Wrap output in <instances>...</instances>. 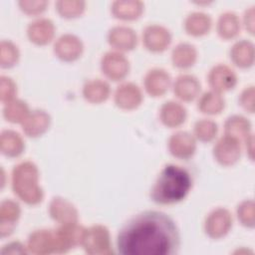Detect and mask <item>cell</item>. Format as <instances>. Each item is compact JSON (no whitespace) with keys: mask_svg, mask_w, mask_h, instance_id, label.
I'll return each mask as SVG.
<instances>
[{"mask_svg":"<svg viewBox=\"0 0 255 255\" xmlns=\"http://www.w3.org/2000/svg\"><path fill=\"white\" fill-rule=\"evenodd\" d=\"M50 118L43 111H35L23 122V130L29 136L42 134L49 127Z\"/></svg>","mask_w":255,"mask_h":255,"instance_id":"obj_15","label":"cell"},{"mask_svg":"<svg viewBox=\"0 0 255 255\" xmlns=\"http://www.w3.org/2000/svg\"><path fill=\"white\" fill-rule=\"evenodd\" d=\"M236 78L231 70L224 66L215 67L209 74V84L216 91H226L232 89Z\"/></svg>","mask_w":255,"mask_h":255,"instance_id":"obj_13","label":"cell"},{"mask_svg":"<svg viewBox=\"0 0 255 255\" xmlns=\"http://www.w3.org/2000/svg\"><path fill=\"white\" fill-rule=\"evenodd\" d=\"M55 52L61 59L73 61L81 55L82 44L78 38L66 35L61 37L57 45H55Z\"/></svg>","mask_w":255,"mask_h":255,"instance_id":"obj_11","label":"cell"},{"mask_svg":"<svg viewBox=\"0 0 255 255\" xmlns=\"http://www.w3.org/2000/svg\"><path fill=\"white\" fill-rule=\"evenodd\" d=\"M20 216V208L18 203L12 200H4L0 206V232L1 237L4 238L10 235L17 220Z\"/></svg>","mask_w":255,"mask_h":255,"instance_id":"obj_7","label":"cell"},{"mask_svg":"<svg viewBox=\"0 0 255 255\" xmlns=\"http://www.w3.org/2000/svg\"><path fill=\"white\" fill-rule=\"evenodd\" d=\"M0 252L1 254L5 255V254H23V253H26L27 251L25 246L21 242L14 241L4 245Z\"/></svg>","mask_w":255,"mask_h":255,"instance_id":"obj_30","label":"cell"},{"mask_svg":"<svg viewBox=\"0 0 255 255\" xmlns=\"http://www.w3.org/2000/svg\"><path fill=\"white\" fill-rule=\"evenodd\" d=\"M185 110L176 103H165L161 108V121L167 127H176L184 122Z\"/></svg>","mask_w":255,"mask_h":255,"instance_id":"obj_22","label":"cell"},{"mask_svg":"<svg viewBox=\"0 0 255 255\" xmlns=\"http://www.w3.org/2000/svg\"><path fill=\"white\" fill-rule=\"evenodd\" d=\"M109 86L100 81L89 82L84 88L85 98L91 102H102L105 101L109 96Z\"/></svg>","mask_w":255,"mask_h":255,"instance_id":"obj_25","label":"cell"},{"mask_svg":"<svg viewBox=\"0 0 255 255\" xmlns=\"http://www.w3.org/2000/svg\"><path fill=\"white\" fill-rule=\"evenodd\" d=\"M179 246L174 221L159 211L135 215L123 226L117 238L118 251L123 255H172Z\"/></svg>","mask_w":255,"mask_h":255,"instance_id":"obj_1","label":"cell"},{"mask_svg":"<svg viewBox=\"0 0 255 255\" xmlns=\"http://www.w3.org/2000/svg\"><path fill=\"white\" fill-rule=\"evenodd\" d=\"M192 186L190 173L183 167L168 164L158 174L150 192L157 204H173L184 199Z\"/></svg>","mask_w":255,"mask_h":255,"instance_id":"obj_2","label":"cell"},{"mask_svg":"<svg viewBox=\"0 0 255 255\" xmlns=\"http://www.w3.org/2000/svg\"><path fill=\"white\" fill-rule=\"evenodd\" d=\"M200 90V84L198 81L188 75L180 76L174 86V93L176 96L184 101L193 100Z\"/></svg>","mask_w":255,"mask_h":255,"instance_id":"obj_17","label":"cell"},{"mask_svg":"<svg viewBox=\"0 0 255 255\" xmlns=\"http://www.w3.org/2000/svg\"><path fill=\"white\" fill-rule=\"evenodd\" d=\"M169 85V76L162 70H152L146 75L145 88L152 96H160Z\"/></svg>","mask_w":255,"mask_h":255,"instance_id":"obj_18","label":"cell"},{"mask_svg":"<svg viewBox=\"0 0 255 255\" xmlns=\"http://www.w3.org/2000/svg\"><path fill=\"white\" fill-rule=\"evenodd\" d=\"M141 95L136 86L126 84L118 88L116 92V103L123 109H133L139 105Z\"/></svg>","mask_w":255,"mask_h":255,"instance_id":"obj_14","label":"cell"},{"mask_svg":"<svg viewBox=\"0 0 255 255\" xmlns=\"http://www.w3.org/2000/svg\"><path fill=\"white\" fill-rule=\"evenodd\" d=\"M37 180L38 170L30 161L19 163L12 171L14 193L28 204H36L42 200L43 192L38 186Z\"/></svg>","mask_w":255,"mask_h":255,"instance_id":"obj_3","label":"cell"},{"mask_svg":"<svg viewBox=\"0 0 255 255\" xmlns=\"http://www.w3.org/2000/svg\"><path fill=\"white\" fill-rule=\"evenodd\" d=\"M50 214L53 219L62 224L77 221V210L71 203L62 198H54L52 200L50 204Z\"/></svg>","mask_w":255,"mask_h":255,"instance_id":"obj_10","label":"cell"},{"mask_svg":"<svg viewBox=\"0 0 255 255\" xmlns=\"http://www.w3.org/2000/svg\"><path fill=\"white\" fill-rule=\"evenodd\" d=\"M0 147L3 154L14 157L22 153L24 143L17 132L13 130H3L0 138Z\"/></svg>","mask_w":255,"mask_h":255,"instance_id":"obj_16","label":"cell"},{"mask_svg":"<svg viewBox=\"0 0 255 255\" xmlns=\"http://www.w3.org/2000/svg\"><path fill=\"white\" fill-rule=\"evenodd\" d=\"M222 107H223L222 99L219 97V95L212 92L204 94L198 105V108L202 111V113L211 114V115L219 113Z\"/></svg>","mask_w":255,"mask_h":255,"instance_id":"obj_26","label":"cell"},{"mask_svg":"<svg viewBox=\"0 0 255 255\" xmlns=\"http://www.w3.org/2000/svg\"><path fill=\"white\" fill-rule=\"evenodd\" d=\"M109 39L111 45L122 50H131L136 43V37L133 31L124 27L113 29Z\"/></svg>","mask_w":255,"mask_h":255,"instance_id":"obj_19","label":"cell"},{"mask_svg":"<svg viewBox=\"0 0 255 255\" xmlns=\"http://www.w3.org/2000/svg\"><path fill=\"white\" fill-rule=\"evenodd\" d=\"M84 250L89 254H111L110 234L106 227L97 225L84 232L82 243Z\"/></svg>","mask_w":255,"mask_h":255,"instance_id":"obj_4","label":"cell"},{"mask_svg":"<svg viewBox=\"0 0 255 255\" xmlns=\"http://www.w3.org/2000/svg\"><path fill=\"white\" fill-rule=\"evenodd\" d=\"M230 215L224 209L214 210L209 214L205 223V231L212 238H220L224 236L230 228Z\"/></svg>","mask_w":255,"mask_h":255,"instance_id":"obj_6","label":"cell"},{"mask_svg":"<svg viewBox=\"0 0 255 255\" xmlns=\"http://www.w3.org/2000/svg\"><path fill=\"white\" fill-rule=\"evenodd\" d=\"M28 251L34 254L56 253L55 233L51 230H38L28 239Z\"/></svg>","mask_w":255,"mask_h":255,"instance_id":"obj_5","label":"cell"},{"mask_svg":"<svg viewBox=\"0 0 255 255\" xmlns=\"http://www.w3.org/2000/svg\"><path fill=\"white\" fill-rule=\"evenodd\" d=\"M170 42L168 31L163 28L152 26L148 27L144 33V43L148 50L153 52L163 51Z\"/></svg>","mask_w":255,"mask_h":255,"instance_id":"obj_12","label":"cell"},{"mask_svg":"<svg viewBox=\"0 0 255 255\" xmlns=\"http://www.w3.org/2000/svg\"><path fill=\"white\" fill-rule=\"evenodd\" d=\"M102 69L109 78L117 81L128 73V63L121 54L108 53L103 58Z\"/></svg>","mask_w":255,"mask_h":255,"instance_id":"obj_8","label":"cell"},{"mask_svg":"<svg viewBox=\"0 0 255 255\" xmlns=\"http://www.w3.org/2000/svg\"><path fill=\"white\" fill-rule=\"evenodd\" d=\"M169 149L174 156L187 158L193 154L195 142L189 133L179 131L171 136L169 140Z\"/></svg>","mask_w":255,"mask_h":255,"instance_id":"obj_9","label":"cell"},{"mask_svg":"<svg viewBox=\"0 0 255 255\" xmlns=\"http://www.w3.org/2000/svg\"><path fill=\"white\" fill-rule=\"evenodd\" d=\"M236 142L229 137H222L214 147V155L222 164H230L236 160Z\"/></svg>","mask_w":255,"mask_h":255,"instance_id":"obj_21","label":"cell"},{"mask_svg":"<svg viewBox=\"0 0 255 255\" xmlns=\"http://www.w3.org/2000/svg\"><path fill=\"white\" fill-rule=\"evenodd\" d=\"M1 80V101L5 105L13 100L16 93V86L12 79L2 76Z\"/></svg>","mask_w":255,"mask_h":255,"instance_id":"obj_29","label":"cell"},{"mask_svg":"<svg viewBox=\"0 0 255 255\" xmlns=\"http://www.w3.org/2000/svg\"><path fill=\"white\" fill-rule=\"evenodd\" d=\"M195 58V50L188 44H181L177 46L172 54V61L174 66L179 68H187L192 66Z\"/></svg>","mask_w":255,"mask_h":255,"instance_id":"obj_24","label":"cell"},{"mask_svg":"<svg viewBox=\"0 0 255 255\" xmlns=\"http://www.w3.org/2000/svg\"><path fill=\"white\" fill-rule=\"evenodd\" d=\"M30 40L36 44L44 45L53 37V26L50 21L43 20L33 23L28 29Z\"/></svg>","mask_w":255,"mask_h":255,"instance_id":"obj_20","label":"cell"},{"mask_svg":"<svg viewBox=\"0 0 255 255\" xmlns=\"http://www.w3.org/2000/svg\"><path fill=\"white\" fill-rule=\"evenodd\" d=\"M28 107L26 103L20 100H12L5 104L3 116L6 121L11 123H23L28 116Z\"/></svg>","mask_w":255,"mask_h":255,"instance_id":"obj_23","label":"cell"},{"mask_svg":"<svg viewBox=\"0 0 255 255\" xmlns=\"http://www.w3.org/2000/svg\"><path fill=\"white\" fill-rule=\"evenodd\" d=\"M19 58V52L17 47L9 42L2 41L1 42V67L2 68H11L13 67Z\"/></svg>","mask_w":255,"mask_h":255,"instance_id":"obj_27","label":"cell"},{"mask_svg":"<svg viewBox=\"0 0 255 255\" xmlns=\"http://www.w3.org/2000/svg\"><path fill=\"white\" fill-rule=\"evenodd\" d=\"M217 131V126L210 121H200L195 125L196 136L202 141L211 140Z\"/></svg>","mask_w":255,"mask_h":255,"instance_id":"obj_28","label":"cell"}]
</instances>
